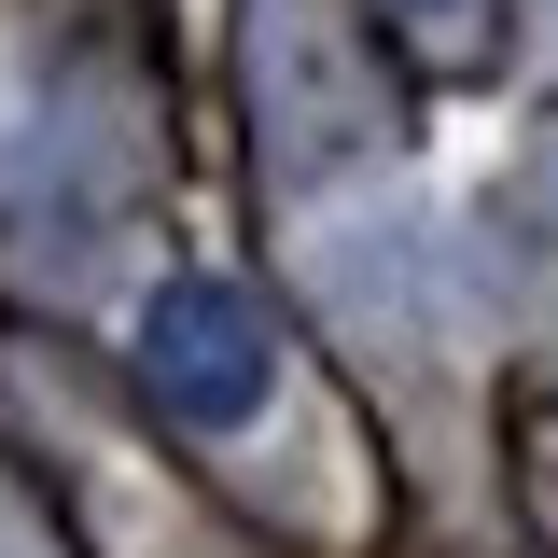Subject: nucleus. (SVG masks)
Instances as JSON below:
<instances>
[{"label": "nucleus", "mask_w": 558, "mask_h": 558, "mask_svg": "<svg viewBox=\"0 0 558 558\" xmlns=\"http://www.w3.org/2000/svg\"><path fill=\"white\" fill-rule=\"evenodd\" d=\"M266 377H279V349H266V322H252L238 279H154L140 293V391L182 433H252L266 418Z\"/></svg>", "instance_id": "1"}]
</instances>
